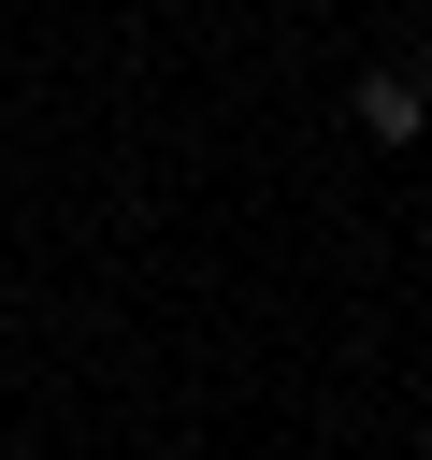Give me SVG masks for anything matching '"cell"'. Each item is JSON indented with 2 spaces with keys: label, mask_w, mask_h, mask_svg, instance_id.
Returning a JSON list of instances; mask_svg holds the SVG:
<instances>
[{
  "label": "cell",
  "mask_w": 432,
  "mask_h": 460,
  "mask_svg": "<svg viewBox=\"0 0 432 460\" xmlns=\"http://www.w3.org/2000/svg\"><path fill=\"white\" fill-rule=\"evenodd\" d=\"M360 129H374V144H418V129H432V86H403V72H360Z\"/></svg>",
  "instance_id": "obj_1"
},
{
  "label": "cell",
  "mask_w": 432,
  "mask_h": 460,
  "mask_svg": "<svg viewBox=\"0 0 432 460\" xmlns=\"http://www.w3.org/2000/svg\"><path fill=\"white\" fill-rule=\"evenodd\" d=\"M418 58H432V43H418Z\"/></svg>",
  "instance_id": "obj_2"
}]
</instances>
